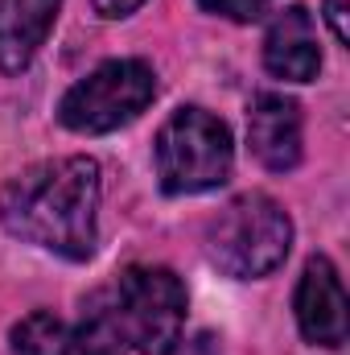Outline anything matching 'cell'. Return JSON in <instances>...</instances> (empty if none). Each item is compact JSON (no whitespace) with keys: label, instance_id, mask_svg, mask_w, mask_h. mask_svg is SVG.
Wrapping results in <instances>:
<instances>
[{"label":"cell","instance_id":"1","mask_svg":"<svg viewBox=\"0 0 350 355\" xmlns=\"http://www.w3.org/2000/svg\"><path fill=\"white\" fill-rule=\"evenodd\" d=\"M99 162L91 157L29 166L0 186V223L46 252L87 261L99 244Z\"/></svg>","mask_w":350,"mask_h":355},{"label":"cell","instance_id":"2","mask_svg":"<svg viewBox=\"0 0 350 355\" xmlns=\"http://www.w3.org/2000/svg\"><path fill=\"white\" fill-rule=\"evenodd\" d=\"M293 248V219L268 194L231 198L206 227L210 261L235 281H256L284 265Z\"/></svg>","mask_w":350,"mask_h":355},{"label":"cell","instance_id":"3","mask_svg":"<svg viewBox=\"0 0 350 355\" xmlns=\"http://www.w3.org/2000/svg\"><path fill=\"white\" fill-rule=\"evenodd\" d=\"M124 347L136 355H174L185 327V285L174 268L132 265L103 289Z\"/></svg>","mask_w":350,"mask_h":355},{"label":"cell","instance_id":"4","mask_svg":"<svg viewBox=\"0 0 350 355\" xmlns=\"http://www.w3.org/2000/svg\"><path fill=\"white\" fill-rule=\"evenodd\" d=\"M235 145L219 116L177 107L157 132V178L165 194H202L231 178Z\"/></svg>","mask_w":350,"mask_h":355},{"label":"cell","instance_id":"5","mask_svg":"<svg viewBox=\"0 0 350 355\" xmlns=\"http://www.w3.org/2000/svg\"><path fill=\"white\" fill-rule=\"evenodd\" d=\"M157 95V75L149 62L140 58H116L103 62L99 71H91L87 79H79L75 87L62 95L58 103V120L71 132H116L124 124H132Z\"/></svg>","mask_w":350,"mask_h":355},{"label":"cell","instance_id":"6","mask_svg":"<svg viewBox=\"0 0 350 355\" xmlns=\"http://www.w3.org/2000/svg\"><path fill=\"white\" fill-rule=\"evenodd\" d=\"M297 327L313 347L347 343V289L330 257H313L297 285Z\"/></svg>","mask_w":350,"mask_h":355},{"label":"cell","instance_id":"7","mask_svg":"<svg viewBox=\"0 0 350 355\" xmlns=\"http://www.w3.org/2000/svg\"><path fill=\"white\" fill-rule=\"evenodd\" d=\"M264 67L284 83H313L322 71L317 25L305 4H288L272 17L264 33Z\"/></svg>","mask_w":350,"mask_h":355},{"label":"cell","instance_id":"8","mask_svg":"<svg viewBox=\"0 0 350 355\" xmlns=\"http://www.w3.org/2000/svg\"><path fill=\"white\" fill-rule=\"evenodd\" d=\"M248 145L264 170L284 174L301 162V107L288 95L264 91L248 107Z\"/></svg>","mask_w":350,"mask_h":355},{"label":"cell","instance_id":"9","mask_svg":"<svg viewBox=\"0 0 350 355\" xmlns=\"http://www.w3.org/2000/svg\"><path fill=\"white\" fill-rule=\"evenodd\" d=\"M62 0H0V71L17 75L46 46Z\"/></svg>","mask_w":350,"mask_h":355},{"label":"cell","instance_id":"10","mask_svg":"<svg viewBox=\"0 0 350 355\" xmlns=\"http://www.w3.org/2000/svg\"><path fill=\"white\" fill-rule=\"evenodd\" d=\"M12 352L17 355H71V331L58 314L33 310L12 327Z\"/></svg>","mask_w":350,"mask_h":355},{"label":"cell","instance_id":"11","mask_svg":"<svg viewBox=\"0 0 350 355\" xmlns=\"http://www.w3.org/2000/svg\"><path fill=\"white\" fill-rule=\"evenodd\" d=\"M206 12L227 17V21H256L260 12H268L272 0H198Z\"/></svg>","mask_w":350,"mask_h":355},{"label":"cell","instance_id":"12","mask_svg":"<svg viewBox=\"0 0 350 355\" xmlns=\"http://www.w3.org/2000/svg\"><path fill=\"white\" fill-rule=\"evenodd\" d=\"M347 12H350V4H347V0H326V21H330L334 37H338L342 46L350 42V21H347Z\"/></svg>","mask_w":350,"mask_h":355},{"label":"cell","instance_id":"13","mask_svg":"<svg viewBox=\"0 0 350 355\" xmlns=\"http://www.w3.org/2000/svg\"><path fill=\"white\" fill-rule=\"evenodd\" d=\"M145 0H91V8L99 12V17H107V21H120V17H132L136 8H140Z\"/></svg>","mask_w":350,"mask_h":355}]
</instances>
